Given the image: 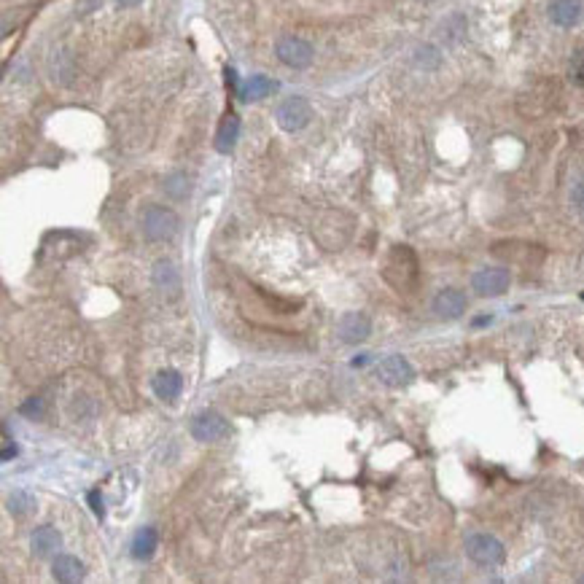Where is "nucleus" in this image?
Listing matches in <instances>:
<instances>
[{"label":"nucleus","instance_id":"1","mask_svg":"<svg viewBox=\"0 0 584 584\" xmlns=\"http://www.w3.org/2000/svg\"><path fill=\"white\" fill-rule=\"evenodd\" d=\"M178 232V216L165 205H148L143 210V234L151 243H165Z\"/></svg>","mask_w":584,"mask_h":584},{"label":"nucleus","instance_id":"2","mask_svg":"<svg viewBox=\"0 0 584 584\" xmlns=\"http://www.w3.org/2000/svg\"><path fill=\"white\" fill-rule=\"evenodd\" d=\"M466 555L472 557L476 565H485V568H496L506 560V550L496 536L490 533H472L466 538Z\"/></svg>","mask_w":584,"mask_h":584},{"label":"nucleus","instance_id":"3","mask_svg":"<svg viewBox=\"0 0 584 584\" xmlns=\"http://www.w3.org/2000/svg\"><path fill=\"white\" fill-rule=\"evenodd\" d=\"M189 431H192V436H194L197 442H202V445H216V442H223V439H229V423L223 420L219 412H199L194 415L192 420V425H189Z\"/></svg>","mask_w":584,"mask_h":584},{"label":"nucleus","instance_id":"4","mask_svg":"<svg viewBox=\"0 0 584 584\" xmlns=\"http://www.w3.org/2000/svg\"><path fill=\"white\" fill-rule=\"evenodd\" d=\"M278 124L280 130H285V132H299V130H305L307 124H310V119H312V108H310V103H307L305 97H288V100H283L278 105Z\"/></svg>","mask_w":584,"mask_h":584},{"label":"nucleus","instance_id":"5","mask_svg":"<svg viewBox=\"0 0 584 584\" xmlns=\"http://www.w3.org/2000/svg\"><path fill=\"white\" fill-rule=\"evenodd\" d=\"M275 54L283 65L294 68V70H302L312 62V46L296 38V35H283L278 43H275Z\"/></svg>","mask_w":584,"mask_h":584},{"label":"nucleus","instance_id":"6","mask_svg":"<svg viewBox=\"0 0 584 584\" xmlns=\"http://www.w3.org/2000/svg\"><path fill=\"white\" fill-rule=\"evenodd\" d=\"M412 377H415V369L404 356H388V359H383L377 363V380L383 385L401 388V385H410Z\"/></svg>","mask_w":584,"mask_h":584},{"label":"nucleus","instance_id":"7","mask_svg":"<svg viewBox=\"0 0 584 584\" xmlns=\"http://www.w3.org/2000/svg\"><path fill=\"white\" fill-rule=\"evenodd\" d=\"M509 283H512L509 270H501V267H487L472 275V288L479 296H501L509 288Z\"/></svg>","mask_w":584,"mask_h":584},{"label":"nucleus","instance_id":"8","mask_svg":"<svg viewBox=\"0 0 584 584\" xmlns=\"http://www.w3.org/2000/svg\"><path fill=\"white\" fill-rule=\"evenodd\" d=\"M336 334L342 342L348 345H359L363 342L369 334H372V321L366 312H345L339 321H336Z\"/></svg>","mask_w":584,"mask_h":584},{"label":"nucleus","instance_id":"9","mask_svg":"<svg viewBox=\"0 0 584 584\" xmlns=\"http://www.w3.org/2000/svg\"><path fill=\"white\" fill-rule=\"evenodd\" d=\"M550 19L557 28H576L584 22V0H550Z\"/></svg>","mask_w":584,"mask_h":584},{"label":"nucleus","instance_id":"10","mask_svg":"<svg viewBox=\"0 0 584 584\" xmlns=\"http://www.w3.org/2000/svg\"><path fill=\"white\" fill-rule=\"evenodd\" d=\"M466 305L469 302H466V294L463 291H458V288H442L436 294V299H434V312L439 318L455 321V318H461L466 312Z\"/></svg>","mask_w":584,"mask_h":584},{"label":"nucleus","instance_id":"11","mask_svg":"<svg viewBox=\"0 0 584 584\" xmlns=\"http://www.w3.org/2000/svg\"><path fill=\"white\" fill-rule=\"evenodd\" d=\"M151 278H154V285H157L165 296H170V299H175V296L181 294V272L175 270L172 261H157Z\"/></svg>","mask_w":584,"mask_h":584},{"label":"nucleus","instance_id":"12","mask_svg":"<svg viewBox=\"0 0 584 584\" xmlns=\"http://www.w3.org/2000/svg\"><path fill=\"white\" fill-rule=\"evenodd\" d=\"M151 388H154V393H157L159 399L172 401V399H178L181 390H183V377H181L175 369H162V372L154 377Z\"/></svg>","mask_w":584,"mask_h":584},{"label":"nucleus","instance_id":"13","mask_svg":"<svg viewBox=\"0 0 584 584\" xmlns=\"http://www.w3.org/2000/svg\"><path fill=\"white\" fill-rule=\"evenodd\" d=\"M59 544H62V538H59V533L52 525H41L32 533V552L38 557H49L52 552L59 550Z\"/></svg>","mask_w":584,"mask_h":584},{"label":"nucleus","instance_id":"14","mask_svg":"<svg viewBox=\"0 0 584 584\" xmlns=\"http://www.w3.org/2000/svg\"><path fill=\"white\" fill-rule=\"evenodd\" d=\"M52 574H54L57 582H79L83 576V563L73 555H57Z\"/></svg>","mask_w":584,"mask_h":584},{"label":"nucleus","instance_id":"15","mask_svg":"<svg viewBox=\"0 0 584 584\" xmlns=\"http://www.w3.org/2000/svg\"><path fill=\"white\" fill-rule=\"evenodd\" d=\"M237 135H240V119H237L234 113H229V116L221 121V127H219L216 148H219L221 154H229V151L234 148V143H237Z\"/></svg>","mask_w":584,"mask_h":584},{"label":"nucleus","instance_id":"16","mask_svg":"<svg viewBox=\"0 0 584 584\" xmlns=\"http://www.w3.org/2000/svg\"><path fill=\"white\" fill-rule=\"evenodd\" d=\"M278 89V83L272 81V79H267V76H250L245 86L240 89V97L250 103V100H261V97H267V94H272Z\"/></svg>","mask_w":584,"mask_h":584},{"label":"nucleus","instance_id":"17","mask_svg":"<svg viewBox=\"0 0 584 584\" xmlns=\"http://www.w3.org/2000/svg\"><path fill=\"white\" fill-rule=\"evenodd\" d=\"M157 544H159V536L154 528H140L132 538V555L138 560H148V557L157 552Z\"/></svg>","mask_w":584,"mask_h":584},{"label":"nucleus","instance_id":"18","mask_svg":"<svg viewBox=\"0 0 584 584\" xmlns=\"http://www.w3.org/2000/svg\"><path fill=\"white\" fill-rule=\"evenodd\" d=\"M165 192L172 199H183L186 192H189V181H186V175L183 172H175V175H170L165 181Z\"/></svg>","mask_w":584,"mask_h":584},{"label":"nucleus","instance_id":"19","mask_svg":"<svg viewBox=\"0 0 584 584\" xmlns=\"http://www.w3.org/2000/svg\"><path fill=\"white\" fill-rule=\"evenodd\" d=\"M568 76H571V81L576 83V86H582L584 89V46L582 49H576V52L571 54V62H568Z\"/></svg>","mask_w":584,"mask_h":584},{"label":"nucleus","instance_id":"20","mask_svg":"<svg viewBox=\"0 0 584 584\" xmlns=\"http://www.w3.org/2000/svg\"><path fill=\"white\" fill-rule=\"evenodd\" d=\"M439 62H442V57H439V52H436L434 46H423V49L417 52V65L425 68V70L439 68Z\"/></svg>","mask_w":584,"mask_h":584},{"label":"nucleus","instance_id":"21","mask_svg":"<svg viewBox=\"0 0 584 584\" xmlns=\"http://www.w3.org/2000/svg\"><path fill=\"white\" fill-rule=\"evenodd\" d=\"M30 506H32V499H30L28 493H22V490H17V493L8 499V512H11V514H25Z\"/></svg>","mask_w":584,"mask_h":584},{"label":"nucleus","instance_id":"22","mask_svg":"<svg viewBox=\"0 0 584 584\" xmlns=\"http://www.w3.org/2000/svg\"><path fill=\"white\" fill-rule=\"evenodd\" d=\"M19 412L28 417H41V412H43V401H41V399H28V401L19 407Z\"/></svg>","mask_w":584,"mask_h":584},{"label":"nucleus","instance_id":"23","mask_svg":"<svg viewBox=\"0 0 584 584\" xmlns=\"http://www.w3.org/2000/svg\"><path fill=\"white\" fill-rule=\"evenodd\" d=\"M571 199L576 202V208H582V210H584V178H579V181L574 183V192H571Z\"/></svg>","mask_w":584,"mask_h":584},{"label":"nucleus","instance_id":"24","mask_svg":"<svg viewBox=\"0 0 584 584\" xmlns=\"http://www.w3.org/2000/svg\"><path fill=\"white\" fill-rule=\"evenodd\" d=\"M89 506H92V512H94L97 517H103V512H105V509H103V499H100V493H97V490H92V493H89Z\"/></svg>","mask_w":584,"mask_h":584},{"label":"nucleus","instance_id":"25","mask_svg":"<svg viewBox=\"0 0 584 584\" xmlns=\"http://www.w3.org/2000/svg\"><path fill=\"white\" fill-rule=\"evenodd\" d=\"M6 450H3V461H11L14 455H17V445H11V436H8V431H6Z\"/></svg>","mask_w":584,"mask_h":584},{"label":"nucleus","instance_id":"26","mask_svg":"<svg viewBox=\"0 0 584 584\" xmlns=\"http://www.w3.org/2000/svg\"><path fill=\"white\" fill-rule=\"evenodd\" d=\"M119 3H121V6H127V8H130V6H138L140 0H119Z\"/></svg>","mask_w":584,"mask_h":584}]
</instances>
